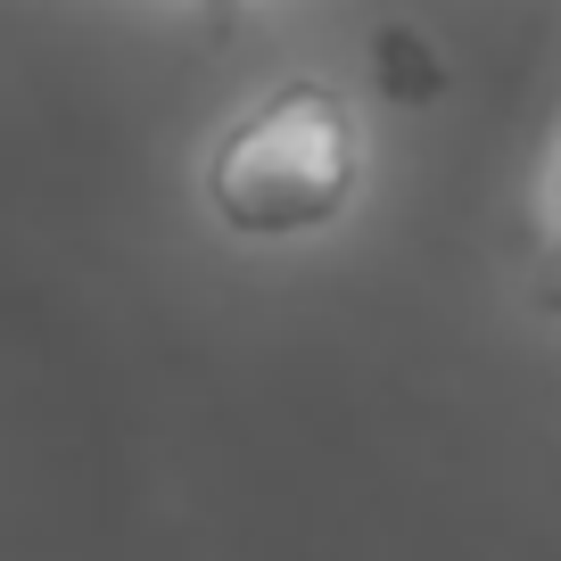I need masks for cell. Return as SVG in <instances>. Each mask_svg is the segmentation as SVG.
<instances>
[{
    "label": "cell",
    "mask_w": 561,
    "mask_h": 561,
    "mask_svg": "<svg viewBox=\"0 0 561 561\" xmlns=\"http://www.w3.org/2000/svg\"><path fill=\"white\" fill-rule=\"evenodd\" d=\"M520 280L545 314H561V133L545 149V174H537V198H528V248H520Z\"/></svg>",
    "instance_id": "cell-2"
},
{
    "label": "cell",
    "mask_w": 561,
    "mask_h": 561,
    "mask_svg": "<svg viewBox=\"0 0 561 561\" xmlns=\"http://www.w3.org/2000/svg\"><path fill=\"white\" fill-rule=\"evenodd\" d=\"M364 191V116L339 83L298 75L207 140L198 198L231 240H314Z\"/></svg>",
    "instance_id": "cell-1"
},
{
    "label": "cell",
    "mask_w": 561,
    "mask_h": 561,
    "mask_svg": "<svg viewBox=\"0 0 561 561\" xmlns=\"http://www.w3.org/2000/svg\"><path fill=\"white\" fill-rule=\"evenodd\" d=\"M198 9H207V25H231V18H240V0H198Z\"/></svg>",
    "instance_id": "cell-3"
}]
</instances>
